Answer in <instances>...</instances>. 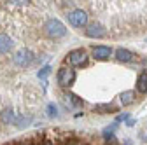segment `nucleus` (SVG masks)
I'll return each instance as SVG.
<instances>
[{
  "mask_svg": "<svg viewBox=\"0 0 147 145\" xmlns=\"http://www.w3.org/2000/svg\"><path fill=\"white\" fill-rule=\"evenodd\" d=\"M44 30L47 33V37H51V39H61V37H65V33H67L65 25L61 21H58V19H49L44 25Z\"/></svg>",
  "mask_w": 147,
  "mask_h": 145,
  "instance_id": "f257e3e1",
  "label": "nucleus"
},
{
  "mask_svg": "<svg viewBox=\"0 0 147 145\" xmlns=\"http://www.w3.org/2000/svg\"><path fill=\"white\" fill-rule=\"evenodd\" d=\"M76 81V72L72 68H67V66H61L58 70V84L61 87H70Z\"/></svg>",
  "mask_w": 147,
  "mask_h": 145,
  "instance_id": "f03ea898",
  "label": "nucleus"
},
{
  "mask_svg": "<svg viewBox=\"0 0 147 145\" xmlns=\"http://www.w3.org/2000/svg\"><path fill=\"white\" fill-rule=\"evenodd\" d=\"M68 61L72 66H82L88 63V54L84 49H74L68 52Z\"/></svg>",
  "mask_w": 147,
  "mask_h": 145,
  "instance_id": "7ed1b4c3",
  "label": "nucleus"
},
{
  "mask_svg": "<svg viewBox=\"0 0 147 145\" xmlns=\"http://www.w3.org/2000/svg\"><path fill=\"white\" fill-rule=\"evenodd\" d=\"M68 21H70L74 26H86V23H88V14H86L84 11H81V9L72 11V12L68 14Z\"/></svg>",
  "mask_w": 147,
  "mask_h": 145,
  "instance_id": "20e7f679",
  "label": "nucleus"
},
{
  "mask_svg": "<svg viewBox=\"0 0 147 145\" xmlns=\"http://www.w3.org/2000/svg\"><path fill=\"white\" fill-rule=\"evenodd\" d=\"M33 61V54L26 49H21V51H18L16 52V56H14V63L18 66H28L30 63Z\"/></svg>",
  "mask_w": 147,
  "mask_h": 145,
  "instance_id": "39448f33",
  "label": "nucleus"
},
{
  "mask_svg": "<svg viewBox=\"0 0 147 145\" xmlns=\"http://www.w3.org/2000/svg\"><path fill=\"white\" fill-rule=\"evenodd\" d=\"M91 52H93V56L96 60H107L110 54H112L110 47H107V46H95L93 49H91Z\"/></svg>",
  "mask_w": 147,
  "mask_h": 145,
  "instance_id": "423d86ee",
  "label": "nucleus"
},
{
  "mask_svg": "<svg viewBox=\"0 0 147 145\" xmlns=\"http://www.w3.org/2000/svg\"><path fill=\"white\" fill-rule=\"evenodd\" d=\"M86 35H88L89 39H102L103 35H105V30L100 25H89L86 28Z\"/></svg>",
  "mask_w": 147,
  "mask_h": 145,
  "instance_id": "0eeeda50",
  "label": "nucleus"
},
{
  "mask_svg": "<svg viewBox=\"0 0 147 145\" xmlns=\"http://www.w3.org/2000/svg\"><path fill=\"white\" fill-rule=\"evenodd\" d=\"M116 58L119 60V61H123V63H130V61H133L135 60V54L131 52V51H128V49H117L116 51Z\"/></svg>",
  "mask_w": 147,
  "mask_h": 145,
  "instance_id": "6e6552de",
  "label": "nucleus"
},
{
  "mask_svg": "<svg viewBox=\"0 0 147 145\" xmlns=\"http://www.w3.org/2000/svg\"><path fill=\"white\" fill-rule=\"evenodd\" d=\"M11 47H12V40H11V37H7L5 33H0V54L9 52Z\"/></svg>",
  "mask_w": 147,
  "mask_h": 145,
  "instance_id": "1a4fd4ad",
  "label": "nucleus"
},
{
  "mask_svg": "<svg viewBox=\"0 0 147 145\" xmlns=\"http://www.w3.org/2000/svg\"><path fill=\"white\" fill-rule=\"evenodd\" d=\"M137 89L140 93H147V72L138 75V81H137Z\"/></svg>",
  "mask_w": 147,
  "mask_h": 145,
  "instance_id": "9d476101",
  "label": "nucleus"
},
{
  "mask_svg": "<svg viewBox=\"0 0 147 145\" xmlns=\"http://www.w3.org/2000/svg\"><path fill=\"white\" fill-rule=\"evenodd\" d=\"M135 101V93L133 91H124L121 95V103L123 105H131Z\"/></svg>",
  "mask_w": 147,
  "mask_h": 145,
  "instance_id": "9b49d317",
  "label": "nucleus"
},
{
  "mask_svg": "<svg viewBox=\"0 0 147 145\" xmlns=\"http://www.w3.org/2000/svg\"><path fill=\"white\" fill-rule=\"evenodd\" d=\"M95 112H100V114L116 112V107H114V105H110V103H107V105H96V107H95Z\"/></svg>",
  "mask_w": 147,
  "mask_h": 145,
  "instance_id": "f8f14e48",
  "label": "nucleus"
},
{
  "mask_svg": "<svg viewBox=\"0 0 147 145\" xmlns=\"http://www.w3.org/2000/svg\"><path fill=\"white\" fill-rule=\"evenodd\" d=\"M65 98H67V103H70L72 107H77V108L82 107V100L79 96H76V95H67Z\"/></svg>",
  "mask_w": 147,
  "mask_h": 145,
  "instance_id": "ddd939ff",
  "label": "nucleus"
},
{
  "mask_svg": "<svg viewBox=\"0 0 147 145\" xmlns=\"http://www.w3.org/2000/svg\"><path fill=\"white\" fill-rule=\"evenodd\" d=\"M2 121L7 122V124H12V122L16 121V115L12 114V110H4V112H2Z\"/></svg>",
  "mask_w": 147,
  "mask_h": 145,
  "instance_id": "4468645a",
  "label": "nucleus"
},
{
  "mask_svg": "<svg viewBox=\"0 0 147 145\" xmlns=\"http://www.w3.org/2000/svg\"><path fill=\"white\" fill-rule=\"evenodd\" d=\"M47 115L49 117H56V105H53V103L47 105Z\"/></svg>",
  "mask_w": 147,
  "mask_h": 145,
  "instance_id": "2eb2a0df",
  "label": "nucleus"
},
{
  "mask_svg": "<svg viewBox=\"0 0 147 145\" xmlns=\"http://www.w3.org/2000/svg\"><path fill=\"white\" fill-rule=\"evenodd\" d=\"M49 70H51L49 66H44V68H42V70L39 72V77H40V79H46V77L49 75Z\"/></svg>",
  "mask_w": 147,
  "mask_h": 145,
  "instance_id": "dca6fc26",
  "label": "nucleus"
},
{
  "mask_svg": "<svg viewBox=\"0 0 147 145\" xmlns=\"http://www.w3.org/2000/svg\"><path fill=\"white\" fill-rule=\"evenodd\" d=\"M30 0H9V4H14V5H26Z\"/></svg>",
  "mask_w": 147,
  "mask_h": 145,
  "instance_id": "f3484780",
  "label": "nucleus"
},
{
  "mask_svg": "<svg viewBox=\"0 0 147 145\" xmlns=\"http://www.w3.org/2000/svg\"><path fill=\"white\" fill-rule=\"evenodd\" d=\"M42 145H54V143H53V142H44Z\"/></svg>",
  "mask_w": 147,
  "mask_h": 145,
  "instance_id": "a211bd4d",
  "label": "nucleus"
},
{
  "mask_svg": "<svg viewBox=\"0 0 147 145\" xmlns=\"http://www.w3.org/2000/svg\"><path fill=\"white\" fill-rule=\"evenodd\" d=\"M70 145H81V143H79V142H72Z\"/></svg>",
  "mask_w": 147,
  "mask_h": 145,
  "instance_id": "6ab92c4d",
  "label": "nucleus"
}]
</instances>
